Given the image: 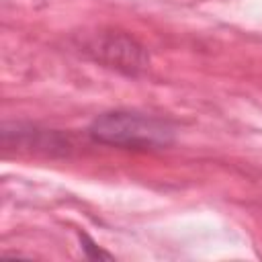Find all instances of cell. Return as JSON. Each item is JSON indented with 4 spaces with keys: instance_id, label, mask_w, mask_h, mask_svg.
Segmentation results:
<instances>
[{
    "instance_id": "6da1fadb",
    "label": "cell",
    "mask_w": 262,
    "mask_h": 262,
    "mask_svg": "<svg viewBox=\"0 0 262 262\" xmlns=\"http://www.w3.org/2000/svg\"><path fill=\"white\" fill-rule=\"evenodd\" d=\"M90 133L96 141L125 147H164L174 139V129L166 121L125 111L96 117Z\"/></svg>"
},
{
    "instance_id": "7a4b0ae2",
    "label": "cell",
    "mask_w": 262,
    "mask_h": 262,
    "mask_svg": "<svg viewBox=\"0 0 262 262\" xmlns=\"http://www.w3.org/2000/svg\"><path fill=\"white\" fill-rule=\"evenodd\" d=\"M98 55L113 68H121L127 72L141 70L145 66L143 49L129 37L123 35H108L98 43Z\"/></svg>"
}]
</instances>
